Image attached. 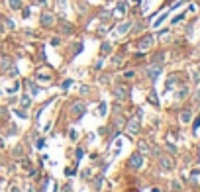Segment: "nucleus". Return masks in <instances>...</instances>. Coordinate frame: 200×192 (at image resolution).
<instances>
[{
	"label": "nucleus",
	"instance_id": "1",
	"mask_svg": "<svg viewBox=\"0 0 200 192\" xmlns=\"http://www.w3.org/2000/svg\"><path fill=\"white\" fill-rule=\"evenodd\" d=\"M141 163H143L141 155H139V153H134V155L130 157V163H128V167H130V169H139Z\"/></svg>",
	"mask_w": 200,
	"mask_h": 192
},
{
	"label": "nucleus",
	"instance_id": "2",
	"mask_svg": "<svg viewBox=\"0 0 200 192\" xmlns=\"http://www.w3.org/2000/svg\"><path fill=\"white\" fill-rule=\"evenodd\" d=\"M137 129H139V122H137V120H130V124H128V133H130V135H135Z\"/></svg>",
	"mask_w": 200,
	"mask_h": 192
},
{
	"label": "nucleus",
	"instance_id": "3",
	"mask_svg": "<svg viewBox=\"0 0 200 192\" xmlns=\"http://www.w3.org/2000/svg\"><path fill=\"white\" fill-rule=\"evenodd\" d=\"M161 167H163L165 171H171L173 169V161L167 159V157H163V159H161Z\"/></svg>",
	"mask_w": 200,
	"mask_h": 192
},
{
	"label": "nucleus",
	"instance_id": "4",
	"mask_svg": "<svg viewBox=\"0 0 200 192\" xmlns=\"http://www.w3.org/2000/svg\"><path fill=\"white\" fill-rule=\"evenodd\" d=\"M116 96H118V98H126V96H128V88H126V86H124V88H122V86H120V88H116Z\"/></svg>",
	"mask_w": 200,
	"mask_h": 192
},
{
	"label": "nucleus",
	"instance_id": "5",
	"mask_svg": "<svg viewBox=\"0 0 200 192\" xmlns=\"http://www.w3.org/2000/svg\"><path fill=\"white\" fill-rule=\"evenodd\" d=\"M83 112H84L83 104H75V108H73V114H77V116H83Z\"/></svg>",
	"mask_w": 200,
	"mask_h": 192
},
{
	"label": "nucleus",
	"instance_id": "6",
	"mask_svg": "<svg viewBox=\"0 0 200 192\" xmlns=\"http://www.w3.org/2000/svg\"><path fill=\"white\" fill-rule=\"evenodd\" d=\"M151 41H153V38H145V39H141L139 47H141V49H145V47H149V45H151Z\"/></svg>",
	"mask_w": 200,
	"mask_h": 192
},
{
	"label": "nucleus",
	"instance_id": "7",
	"mask_svg": "<svg viewBox=\"0 0 200 192\" xmlns=\"http://www.w3.org/2000/svg\"><path fill=\"white\" fill-rule=\"evenodd\" d=\"M41 22H43V24H45V26H51V24H53V18H51V16H49V14H43V18H41Z\"/></svg>",
	"mask_w": 200,
	"mask_h": 192
},
{
	"label": "nucleus",
	"instance_id": "8",
	"mask_svg": "<svg viewBox=\"0 0 200 192\" xmlns=\"http://www.w3.org/2000/svg\"><path fill=\"white\" fill-rule=\"evenodd\" d=\"M8 4H10V8H14V10H18V8H22V2H20V0H10Z\"/></svg>",
	"mask_w": 200,
	"mask_h": 192
},
{
	"label": "nucleus",
	"instance_id": "9",
	"mask_svg": "<svg viewBox=\"0 0 200 192\" xmlns=\"http://www.w3.org/2000/svg\"><path fill=\"white\" fill-rule=\"evenodd\" d=\"M128 28H130V24H122L120 28H118V33H126V32H128Z\"/></svg>",
	"mask_w": 200,
	"mask_h": 192
},
{
	"label": "nucleus",
	"instance_id": "10",
	"mask_svg": "<svg viewBox=\"0 0 200 192\" xmlns=\"http://www.w3.org/2000/svg\"><path fill=\"white\" fill-rule=\"evenodd\" d=\"M157 75H159V67H155V69H149V77H151V79H155Z\"/></svg>",
	"mask_w": 200,
	"mask_h": 192
},
{
	"label": "nucleus",
	"instance_id": "11",
	"mask_svg": "<svg viewBox=\"0 0 200 192\" xmlns=\"http://www.w3.org/2000/svg\"><path fill=\"white\" fill-rule=\"evenodd\" d=\"M181 120H182V122H190V112H185V114H182V116H181Z\"/></svg>",
	"mask_w": 200,
	"mask_h": 192
},
{
	"label": "nucleus",
	"instance_id": "12",
	"mask_svg": "<svg viewBox=\"0 0 200 192\" xmlns=\"http://www.w3.org/2000/svg\"><path fill=\"white\" fill-rule=\"evenodd\" d=\"M8 65H10V61H8V59H2V63H0V69H2V71H6V69H8Z\"/></svg>",
	"mask_w": 200,
	"mask_h": 192
},
{
	"label": "nucleus",
	"instance_id": "13",
	"mask_svg": "<svg viewBox=\"0 0 200 192\" xmlns=\"http://www.w3.org/2000/svg\"><path fill=\"white\" fill-rule=\"evenodd\" d=\"M139 149L143 151V153H147V151H149V147H147V143H145V141H141V143H139Z\"/></svg>",
	"mask_w": 200,
	"mask_h": 192
},
{
	"label": "nucleus",
	"instance_id": "14",
	"mask_svg": "<svg viewBox=\"0 0 200 192\" xmlns=\"http://www.w3.org/2000/svg\"><path fill=\"white\" fill-rule=\"evenodd\" d=\"M28 104H30V96H24V98H22V106L28 108Z\"/></svg>",
	"mask_w": 200,
	"mask_h": 192
},
{
	"label": "nucleus",
	"instance_id": "15",
	"mask_svg": "<svg viewBox=\"0 0 200 192\" xmlns=\"http://www.w3.org/2000/svg\"><path fill=\"white\" fill-rule=\"evenodd\" d=\"M118 12H126V6H124V4H118Z\"/></svg>",
	"mask_w": 200,
	"mask_h": 192
},
{
	"label": "nucleus",
	"instance_id": "16",
	"mask_svg": "<svg viewBox=\"0 0 200 192\" xmlns=\"http://www.w3.org/2000/svg\"><path fill=\"white\" fill-rule=\"evenodd\" d=\"M106 51H110V45H106V43H104V45H102V53H106Z\"/></svg>",
	"mask_w": 200,
	"mask_h": 192
},
{
	"label": "nucleus",
	"instance_id": "17",
	"mask_svg": "<svg viewBox=\"0 0 200 192\" xmlns=\"http://www.w3.org/2000/svg\"><path fill=\"white\" fill-rule=\"evenodd\" d=\"M12 192H20V188H12Z\"/></svg>",
	"mask_w": 200,
	"mask_h": 192
},
{
	"label": "nucleus",
	"instance_id": "18",
	"mask_svg": "<svg viewBox=\"0 0 200 192\" xmlns=\"http://www.w3.org/2000/svg\"><path fill=\"white\" fill-rule=\"evenodd\" d=\"M30 192H35V190H33V188H30Z\"/></svg>",
	"mask_w": 200,
	"mask_h": 192
}]
</instances>
